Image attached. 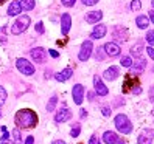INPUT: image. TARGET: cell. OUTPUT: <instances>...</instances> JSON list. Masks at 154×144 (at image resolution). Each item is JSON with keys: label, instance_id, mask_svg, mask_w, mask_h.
<instances>
[{"label": "cell", "instance_id": "cell-1", "mask_svg": "<svg viewBox=\"0 0 154 144\" xmlns=\"http://www.w3.org/2000/svg\"><path fill=\"white\" fill-rule=\"evenodd\" d=\"M16 124L19 127H23V129H31L38 124V116L36 113L30 109H22L16 113Z\"/></svg>", "mask_w": 154, "mask_h": 144}, {"label": "cell", "instance_id": "cell-2", "mask_svg": "<svg viewBox=\"0 0 154 144\" xmlns=\"http://www.w3.org/2000/svg\"><path fill=\"white\" fill-rule=\"evenodd\" d=\"M114 124H115L117 130H119L120 133H123V135H129V133L132 132V124H131V121H129L128 116L123 115V113H120V115L115 116Z\"/></svg>", "mask_w": 154, "mask_h": 144}, {"label": "cell", "instance_id": "cell-3", "mask_svg": "<svg viewBox=\"0 0 154 144\" xmlns=\"http://www.w3.org/2000/svg\"><path fill=\"white\" fill-rule=\"evenodd\" d=\"M28 25H30V17L28 16H20L19 19L13 23L11 33L13 34H22L26 28H28Z\"/></svg>", "mask_w": 154, "mask_h": 144}, {"label": "cell", "instance_id": "cell-4", "mask_svg": "<svg viewBox=\"0 0 154 144\" xmlns=\"http://www.w3.org/2000/svg\"><path fill=\"white\" fill-rule=\"evenodd\" d=\"M16 67H17V70H19L22 75H25V76L34 75V67H33V64H31V62H28L26 59H23V57H19V59L16 60Z\"/></svg>", "mask_w": 154, "mask_h": 144}, {"label": "cell", "instance_id": "cell-5", "mask_svg": "<svg viewBox=\"0 0 154 144\" xmlns=\"http://www.w3.org/2000/svg\"><path fill=\"white\" fill-rule=\"evenodd\" d=\"M92 51H94V45H92V40H86L83 45H81V50H79V60H87L90 57V54H92Z\"/></svg>", "mask_w": 154, "mask_h": 144}, {"label": "cell", "instance_id": "cell-6", "mask_svg": "<svg viewBox=\"0 0 154 144\" xmlns=\"http://www.w3.org/2000/svg\"><path fill=\"white\" fill-rule=\"evenodd\" d=\"M30 56L34 62H38V64H42V62H45V59H47V50H44L41 47L38 48H33L30 51Z\"/></svg>", "mask_w": 154, "mask_h": 144}, {"label": "cell", "instance_id": "cell-7", "mask_svg": "<svg viewBox=\"0 0 154 144\" xmlns=\"http://www.w3.org/2000/svg\"><path fill=\"white\" fill-rule=\"evenodd\" d=\"M94 87H95V93L98 96H106L107 93H109V90H107V87L103 84L101 78H100L98 75L94 76Z\"/></svg>", "mask_w": 154, "mask_h": 144}, {"label": "cell", "instance_id": "cell-8", "mask_svg": "<svg viewBox=\"0 0 154 144\" xmlns=\"http://www.w3.org/2000/svg\"><path fill=\"white\" fill-rule=\"evenodd\" d=\"M104 51H106V54L107 56H111V57H117V56H120V45L119 43H115V42H107L104 45Z\"/></svg>", "mask_w": 154, "mask_h": 144}, {"label": "cell", "instance_id": "cell-9", "mask_svg": "<svg viewBox=\"0 0 154 144\" xmlns=\"http://www.w3.org/2000/svg\"><path fill=\"white\" fill-rule=\"evenodd\" d=\"M72 96H73L75 104L79 105L81 102H83V99H84V87L81 85V84L73 85V88H72Z\"/></svg>", "mask_w": 154, "mask_h": 144}, {"label": "cell", "instance_id": "cell-10", "mask_svg": "<svg viewBox=\"0 0 154 144\" xmlns=\"http://www.w3.org/2000/svg\"><path fill=\"white\" fill-rule=\"evenodd\" d=\"M70 26H72V17H70V14H67V13H64L61 16V31H62V34H69V31H70Z\"/></svg>", "mask_w": 154, "mask_h": 144}, {"label": "cell", "instance_id": "cell-11", "mask_svg": "<svg viewBox=\"0 0 154 144\" xmlns=\"http://www.w3.org/2000/svg\"><path fill=\"white\" fill-rule=\"evenodd\" d=\"M106 33H107L106 25H95V28L92 30V34H90V37L98 40V39L104 37V36H106Z\"/></svg>", "mask_w": 154, "mask_h": 144}, {"label": "cell", "instance_id": "cell-12", "mask_svg": "<svg viewBox=\"0 0 154 144\" xmlns=\"http://www.w3.org/2000/svg\"><path fill=\"white\" fill-rule=\"evenodd\" d=\"M72 118V112L69 110V109H61L56 115H55V121L56 122H66V121H69Z\"/></svg>", "mask_w": 154, "mask_h": 144}, {"label": "cell", "instance_id": "cell-13", "mask_svg": "<svg viewBox=\"0 0 154 144\" xmlns=\"http://www.w3.org/2000/svg\"><path fill=\"white\" fill-rule=\"evenodd\" d=\"M145 67H146V60H145L143 57H142V59H137V60L132 64V67H131L132 75H140V73H143Z\"/></svg>", "mask_w": 154, "mask_h": 144}, {"label": "cell", "instance_id": "cell-14", "mask_svg": "<svg viewBox=\"0 0 154 144\" xmlns=\"http://www.w3.org/2000/svg\"><path fill=\"white\" fill-rule=\"evenodd\" d=\"M72 75H73V70L72 68H64L62 71H59V73L55 75V79L59 81V82H66V81H69L72 78Z\"/></svg>", "mask_w": 154, "mask_h": 144}, {"label": "cell", "instance_id": "cell-15", "mask_svg": "<svg viewBox=\"0 0 154 144\" xmlns=\"http://www.w3.org/2000/svg\"><path fill=\"white\" fill-rule=\"evenodd\" d=\"M119 75H120L119 68H117V67H111V68H107L104 73H103V78L106 81H115L117 78H119Z\"/></svg>", "mask_w": 154, "mask_h": 144}, {"label": "cell", "instance_id": "cell-16", "mask_svg": "<svg viewBox=\"0 0 154 144\" xmlns=\"http://www.w3.org/2000/svg\"><path fill=\"white\" fill-rule=\"evenodd\" d=\"M22 5H20V2H11V5L8 6V11H6V14L8 16H17V14H20L22 13Z\"/></svg>", "mask_w": 154, "mask_h": 144}, {"label": "cell", "instance_id": "cell-17", "mask_svg": "<svg viewBox=\"0 0 154 144\" xmlns=\"http://www.w3.org/2000/svg\"><path fill=\"white\" fill-rule=\"evenodd\" d=\"M101 17H103V13L101 11H90L86 16V22L87 23H98L100 20H101Z\"/></svg>", "mask_w": 154, "mask_h": 144}, {"label": "cell", "instance_id": "cell-18", "mask_svg": "<svg viewBox=\"0 0 154 144\" xmlns=\"http://www.w3.org/2000/svg\"><path fill=\"white\" fill-rule=\"evenodd\" d=\"M119 138H120V137H117V133H114V132H111V130L104 132V135H103V141H104L106 144H114Z\"/></svg>", "mask_w": 154, "mask_h": 144}, {"label": "cell", "instance_id": "cell-19", "mask_svg": "<svg viewBox=\"0 0 154 144\" xmlns=\"http://www.w3.org/2000/svg\"><path fill=\"white\" fill-rule=\"evenodd\" d=\"M135 25H137L140 30H146L148 25H149V19L146 16H139L137 19H135Z\"/></svg>", "mask_w": 154, "mask_h": 144}, {"label": "cell", "instance_id": "cell-20", "mask_svg": "<svg viewBox=\"0 0 154 144\" xmlns=\"http://www.w3.org/2000/svg\"><path fill=\"white\" fill-rule=\"evenodd\" d=\"M129 87H135V79H134V75H128V78H126L125 84H123V92H128Z\"/></svg>", "mask_w": 154, "mask_h": 144}, {"label": "cell", "instance_id": "cell-21", "mask_svg": "<svg viewBox=\"0 0 154 144\" xmlns=\"http://www.w3.org/2000/svg\"><path fill=\"white\" fill-rule=\"evenodd\" d=\"M20 5L25 11H31L34 8V0H20Z\"/></svg>", "mask_w": 154, "mask_h": 144}, {"label": "cell", "instance_id": "cell-22", "mask_svg": "<svg viewBox=\"0 0 154 144\" xmlns=\"http://www.w3.org/2000/svg\"><path fill=\"white\" fill-rule=\"evenodd\" d=\"M56 104H58V96L55 95V96L50 98V101H48V104H47V112H53V110H55Z\"/></svg>", "mask_w": 154, "mask_h": 144}, {"label": "cell", "instance_id": "cell-23", "mask_svg": "<svg viewBox=\"0 0 154 144\" xmlns=\"http://www.w3.org/2000/svg\"><path fill=\"white\" fill-rule=\"evenodd\" d=\"M131 54L135 56V59H142V47L140 45H134L131 48Z\"/></svg>", "mask_w": 154, "mask_h": 144}, {"label": "cell", "instance_id": "cell-24", "mask_svg": "<svg viewBox=\"0 0 154 144\" xmlns=\"http://www.w3.org/2000/svg\"><path fill=\"white\" fill-rule=\"evenodd\" d=\"M137 144H152V137H146V135H140L137 138Z\"/></svg>", "mask_w": 154, "mask_h": 144}, {"label": "cell", "instance_id": "cell-25", "mask_svg": "<svg viewBox=\"0 0 154 144\" xmlns=\"http://www.w3.org/2000/svg\"><path fill=\"white\" fill-rule=\"evenodd\" d=\"M120 64H122V67H126V68H131L132 67V59L129 57V56H123L122 57V60H120Z\"/></svg>", "mask_w": 154, "mask_h": 144}, {"label": "cell", "instance_id": "cell-26", "mask_svg": "<svg viewBox=\"0 0 154 144\" xmlns=\"http://www.w3.org/2000/svg\"><path fill=\"white\" fill-rule=\"evenodd\" d=\"M13 138H14V144H22L20 129H14V130H13Z\"/></svg>", "mask_w": 154, "mask_h": 144}, {"label": "cell", "instance_id": "cell-27", "mask_svg": "<svg viewBox=\"0 0 154 144\" xmlns=\"http://www.w3.org/2000/svg\"><path fill=\"white\" fill-rule=\"evenodd\" d=\"M104 56H107V54H106V51H104V47H103V48H98V50L95 51V57H97V60H103Z\"/></svg>", "mask_w": 154, "mask_h": 144}, {"label": "cell", "instance_id": "cell-28", "mask_svg": "<svg viewBox=\"0 0 154 144\" xmlns=\"http://www.w3.org/2000/svg\"><path fill=\"white\" fill-rule=\"evenodd\" d=\"M145 39H146V42L152 47V45H154V31H151V30H149V31L146 33V36H145Z\"/></svg>", "mask_w": 154, "mask_h": 144}, {"label": "cell", "instance_id": "cell-29", "mask_svg": "<svg viewBox=\"0 0 154 144\" xmlns=\"http://www.w3.org/2000/svg\"><path fill=\"white\" fill-rule=\"evenodd\" d=\"M140 8H142L140 0H132V2H131V10L132 11H140Z\"/></svg>", "mask_w": 154, "mask_h": 144}, {"label": "cell", "instance_id": "cell-30", "mask_svg": "<svg viewBox=\"0 0 154 144\" xmlns=\"http://www.w3.org/2000/svg\"><path fill=\"white\" fill-rule=\"evenodd\" d=\"M6 90L3 88V87H0V105H3L5 104V101H6Z\"/></svg>", "mask_w": 154, "mask_h": 144}, {"label": "cell", "instance_id": "cell-31", "mask_svg": "<svg viewBox=\"0 0 154 144\" xmlns=\"http://www.w3.org/2000/svg\"><path fill=\"white\" fill-rule=\"evenodd\" d=\"M79 132H81V127H79V125H76V127H73V129L70 130V137H73V138H76L78 135H79Z\"/></svg>", "mask_w": 154, "mask_h": 144}, {"label": "cell", "instance_id": "cell-32", "mask_svg": "<svg viewBox=\"0 0 154 144\" xmlns=\"http://www.w3.org/2000/svg\"><path fill=\"white\" fill-rule=\"evenodd\" d=\"M36 33H38V34H44V23L42 22L36 23Z\"/></svg>", "mask_w": 154, "mask_h": 144}, {"label": "cell", "instance_id": "cell-33", "mask_svg": "<svg viewBox=\"0 0 154 144\" xmlns=\"http://www.w3.org/2000/svg\"><path fill=\"white\" fill-rule=\"evenodd\" d=\"M75 2H76V0H61V3L64 5V6H67V8L73 6V5H75Z\"/></svg>", "mask_w": 154, "mask_h": 144}, {"label": "cell", "instance_id": "cell-34", "mask_svg": "<svg viewBox=\"0 0 154 144\" xmlns=\"http://www.w3.org/2000/svg\"><path fill=\"white\" fill-rule=\"evenodd\" d=\"M100 2V0H83V3L86 5V6H94V5H97Z\"/></svg>", "mask_w": 154, "mask_h": 144}, {"label": "cell", "instance_id": "cell-35", "mask_svg": "<svg viewBox=\"0 0 154 144\" xmlns=\"http://www.w3.org/2000/svg\"><path fill=\"white\" fill-rule=\"evenodd\" d=\"M89 144H101V143H100V140L95 137V135H94V137H90V140H89Z\"/></svg>", "mask_w": 154, "mask_h": 144}, {"label": "cell", "instance_id": "cell-36", "mask_svg": "<svg viewBox=\"0 0 154 144\" xmlns=\"http://www.w3.org/2000/svg\"><path fill=\"white\" fill-rule=\"evenodd\" d=\"M146 53H148V56L154 60V48H152V47H148V48H146Z\"/></svg>", "mask_w": 154, "mask_h": 144}, {"label": "cell", "instance_id": "cell-37", "mask_svg": "<svg viewBox=\"0 0 154 144\" xmlns=\"http://www.w3.org/2000/svg\"><path fill=\"white\" fill-rule=\"evenodd\" d=\"M101 112H103V115H104V116H109V115H111V109H107V107H103Z\"/></svg>", "mask_w": 154, "mask_h": 144}, {"label": "cell", "instance_id": "cell-38", "mask_svg": "<svg viewBox=\"0 0 154 144\" xmlns=\"http://www.w3.org/2000/svg\"><path fill=\"white\" fill-rule=\"evenodd\" d=\"M10 137H11V135H10V133H8L6 130H5V132H3V135H2V138H0V140H2V141H6V140H8V138H10Z\"/></svg>", "mask_w": 154, "mask_h": 144}, {"label": "cell", "instance_id": "cell-39", "mask_svg": "<svg viewBox=\"0 0 154 144\" xmlns=\"http://www.w3.org/2000/svg\"><path fill=\"white\" fill-rule=\"evenodd\" d=\"M25 144H34V137H26Z\"/></svg>", "mask_w": 154, "mask_h": 144}, {"label": "cell", "instance_id": "cell-40", "mask_svg": "<svg viewBox=\"0 0 154 144\" xmlns=\"http://www.w3.org/2000/svg\"><path fill=\"white\" fill-rule=\"evenodd\" d=\"M48 53H50V56H51V57H58V56H59V53L55 51V50H48Z\"/></svg>", "mask_w": 154, "mask_h": 144}, {"label": "cell", "instance_id": "cell-41", "mask_svg": "<svg viewBox=\"0 0 154 144\" xmlns=\"http://www.w3.org/2000/svg\"><path fill=\"white\" fill-rule=\"evenodd\" d=\"M131 92H132L134 95H140V93H142V88H140V87H137V88H135V87H134V88L131 90Z\"/></svg>", "mask_w": 154, "mask_h": 144}, {"label": "cell", "instance_id": "cell-42", "mask_svg": "<svg viewBox=\"0 0 154 144\" xmlns=\"http://www.w3.org/2000/svg\"><path fill=\"white\" fill-rule=\"evenodd\" d=\"M79 112H81V113H79V116H81V118H86V116H87V112H86L84 109H81Z\"/></svg>", "mask_w": 154, "mask_h": 144}, {"label": "cell", "instance_id": "cell-43", "mask_svg": "<svg viewBox=\"0 0 154 144\" xmlns=\"http://www.w3.org/2000/svg\"><path fill=\"white\" fill-rule=\"evenodd\" d=\"M149 20L152 22V25H154V10H151L149 11Z\"/></svg>", "mask_w": 154, "mask_h": 144}, {"label": "cell", "instance_id": "cell-44", "mask_svg": "<svg viewBox=\"0 0 154 144\" xmlns=\"http://www.w3.org/2000/svg\"><path fill=\"white\" fill-rule=\"evenodd\" d=\"M51 144H66V141H62V140H56V141H53Z\"/></svg>", "mask_w": 154, "mask_h": 144}, {"label": "cell", "instance_id": "cell-45", "mask_svg": "<svg viewBox=\"0 0 154 144\" xmlns=\"http://www.w3.org/2000/svg\"><path fill=\"white\" fill-rule=\"evenodd\" d=\"M87 96H89V101H94V98H95V95H94V93H89Z\"/></svg>", "mask_w": 154, "mask_h": 144}, {"label": "cell", "instance_id": "cell-46", "mask_svg": "<svg viewBox=\"0 0 154 144\" xmlns=\"http://www.w3.org/2000/svg\"><path fill=\"white\" fill-rule=\"evenodd\" d=\"M114 144H125V141H123L122 138H119V140H117V141H115Z\"/></svg>", "mask_w": 154, "mask_h": 144}, {"label": "cell", "instance_id": "cell-47", "mask_svg": "<svg viewBox=\"0 0 154 144\" xmlns=\"http://www.w3.org/2000/svg\"><path fill=\"white\" fill-rule=\"evenodd\" d=\"M2 144H10V143H6V141H2Z\"/></svg>", "mask_w": 154, "mask_h": 144}, {"label": "cell", "instance_id": "cell-48", "mask_svg": "<svg viewBox=\"0 0 154 144\" xmlns=\"http://www.w3.org/2000/svg\"><path fill=\"white\" fill-rule=\"evenodd\" d=\"M151 5H152V6H154V0H151Z\"/></svg>", "mask_w": 154, "mask_h": 144}, {"label": "cell", "instance_id": "cell-49", "mask_svg": "<svg viewBox=\"0 0 154 144\" xmlns=\"http://www.w3.org/2000/svg\"><path fill=\"white\" fill-rule=\"evenodd\" d=\"M0 118H2V112H0Z\"/></svg>", "mask_w": 154, "mask_h": 144}, {"label": "cell", "instance_id": "cell-50", "mask_svg": "<svg viewBox=\"0 0 154 144\" xmlns=\"http://www.w3.org/2000/svg\"><path fill=\"white\" fill-rule=\"evenodd\" d=\"M2 2H5V0H0V3H2Z\"/></svg>", "mask_w": 154, "mask_h": 144}]
</instances>
